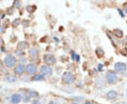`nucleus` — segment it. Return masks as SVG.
Here are the masks:
<instances>
[{
	"mask_svg": "<svg viewBox=\"0 0 127 104\" xmlns=\"http://www.w3.org/2000/svg\"><path fill=\"white\" fill-rule=\"evenodd\" d=\"M17 62H18V61H17V59L16 58V56L11 54H8L7 56H6L4 61H3L5 68H9V69L14 68V67L18 63Z\"/></svg>",
	"mask_w": 127,
	"mask_h": 104,
	"instance_id": "1",
	"label": "nucleus"
},
{
	"mask_svg": "<svg viewBox=\"0 0 127 104\" xmlns=\"http://www.w3.org/2000/svg\"><path fill=\"white\" fill-rule=\"evenodd\" d=\"M74 80H75V77H74V75H73L72 72H64L63 75H62V81L65 84H72V83H73Z\"/></svg>",
	"mask_w": 127,
	"mask_h": 104,
	"instance_id": "2",
	"label": "nucleus"
},
{
	"mask_svg": "<svg viewBox=\"0 0 127 104\" xmlns=\"http://www.w3.org/2000/svg\"><path fill=\"white\" fill-rule=\"evenodd\" d=\"M40 74L44 77H50L52 75V69L50 65H42L40 67Z\"/></svg>",
	"mask_w": 127,
	"mask_h": 104,
	"instance_id": "3",
	"label": "nucleus"
},
{
	"mask_svg": "<svg viewBox=\"0 0 127 104\" xmlns=\"http://www.w3.org/2000/svg\"><path fill=\"white\" fill-rule=\"evenodd\" d=\"M37 68L34 63H28L26 66L25 72L28 75H35L37 72Z\"/></svg>",
	"mask_w": 127,
	"mask_h": 104,
	"instance_id": "4",
	"label": "nucleus"
},
{
	"mask_svg": "<svg viewBox=\"0 0 127 104\" xmlns=\"http://www.w3.org/2000/svg\"><path fill=\"white\" fill-rule=\"evenodd\" d=\"M25 69H26L25 65L18 63L14 68V75H16V76H21V75H22L23 73L25 72Z\"/></svg>",
	"mask_w": 127,
	"mask_h": 104,
	"instance_id": "5",
	"label": "nucleus"
},
{
	"mask_svg": "<svg viewBox=\"0 0 127 104\" xmlns=\"http://www.w3.org/2000/svg\"><path fill=\"white\" fill-rule=\"evenodd\" d=\"M44 62L45 63L46 65H54L56 63V58L55 56L52 54H45L44 56Z\"/></svg>",
	"mask_w": 127,
	"mask_h": 104,
	"instance_id": "6",
	"label": "nucleus"
},
{
	"mask_svg": "<svg viewBox=\"0 0 127 104\" xmlns=\"http://www.w3.org/2000/svg\"><path fill=\"white\" fill-rule=\"evenodd\" d=\"M106 78L107 82L110 84H114L116 83L117 81V76L116 75V74L113 72L112 71H109L106 75Z\"/></svg>",
	"mask_w": 127,
	"mask_h": 104,
	"instance_id": "7",
	"label": "nucleus"
},
{
	"mask_svg": "<svg viewBox=\"0 0 127 104\" xmlns=\"http://www.w3.org/2000/svg\"><path fill=\"white\" fill-rule=\"evenodd\" d=\"M4 80L5 82L9 83H13L17 81V76L12 73H6L4 75Z\"/></svg>",
	"mask_w": 127,
	"mask_h": 104,
	"instance_id": "8",
	"label": "nucleus"
},
{
	"mask_svg": "<svg viewBox=\"0 0 127 104\" xmlns=\"http://www.w3.org/2000/svg\"><path fill=\"white\" fill-rule=\"evenodd\" d=\"M21 100H22V96L19 94H14L11 98V101L13 104H19L21 101Z\"/></svg>",
	"mask_w": 127,
	"mask_h": 104,
	"instance_id": "9",
	"label": "nucleus"
},
{
	"mask_svg": "<svg viewBox=\"0 0 127 104\" xmlns=\"http://www.w3.org/2000/svg\"><path fill=\"white\" fill-rule=\"evenodd\" d=\"M114 68L117 71L122 72L127 70V65L124 63H117L114 65Z\"/></svg>",
	"mask_w": 127,
	"mask_h": 104,
	"instance_id": "10",
	"label": "nucleus"
},
{
	"mask_svg": "<svg viewBox=\"0 0 127 104\" xmlns=\"http://www.w3.org/2000/svg\"><path fill=\"white\" fill-rule=\"evenodd\" d=\"M39 54V52H38V50L35 47H32L31 49L29 50V56L31 57L32 59H35L38 56Z\"/></svg>",
	"mask_w": 127,
	"mask_h": 104,
	"instance_id": "11",
	"label": "nucleus"
},
{
	"mask_svg": "<svg viewBox=\"0 0 127 104\" xmlns=\"http://www.w3.org/2000/svg\"><path fill=\"white\" fill-rule=\"evenodd\" d=\"M28 47V44L27 42H26V41H22V42H18V45H17V49L22 50V51L26 49Z\"/></svg>",
	"mask_w": 127,
	"mask_h": 104,
	"instance_id": "12",
	"label": "nucleus"
},
{
	"mask_svg": "<svg viewBox=\"0 0 127 104\" xmlns=\"http://www.w3.org/2000/svg\"><path fill=\"white\" fill-rule=\"evenodd\" d=\"M107 97L109 98V99H115L117 96V93L115 91L112 90L107 93Z\"/></svg>",
	"mask_w": 127,
	"mask_h": 104,
	"instance_id": "13",
	"label": "nucleus"
},
{
	"mask_svg": "<svg viewBox=\"0 0 127 104\" xmlns=\"http://www.w3.org/2000/svg\"><path fill=\"white\" fill-rule=\"evenodd\" d=\"M32 80L34 81H42L45 80V77L41 74H36L32 77Z\"/></svg>",
	"mask_w": 127,
	"mask_h": 104,
	"instance_id": "14",
	"label": "nucleus"
},
{
	"mask_svg": "<svg viewBox=\"0 0 127 104\" xmlns=\"http://www.w3.org/2000/svg\"><path fill=\"white\" fill-rule=\"evenodd\" d=\"M28 96L30 97H32V98H37L38 97V93L34 90H29L28 91Z\"/></svg>",
	"mask_w": 127,
	"mask_h": 104,
	"instance_id": "15",
	"label": "nucleus"
},
{
	"mask_svg": "<svg viewBox=\"0 0 127 104\" xmlns=\"http://www.w3.org/2000/svg\"><path fill=\"white\" fill-rule=\"evenodd\" d=\"M21 19L20 18H16V19H14V21H13V22H12V27H18V25L21 24Z\"/></svg>",
	"mask_w": 127,
	"mask_h": 104,
	"instance_id": "16",
	"label": "nucleus"
},
{
	"mask_svg": "<svg viewBox=\"0 0 127 104\" xmlns=\"http://www.w3.org/2000/svg\"><path fill=\"white\" fill-rule=\"evenodd\" d=\"M15 54H16V56L17 57H18L20 59V58L23 57L24 54H25V53H24V51H22V50H20L17 49L16 50V51H15Z\"/></svg>",
	"mask_w": 127,
	"mask_h": 104,
	"instance_id": "17",
	"label": "nucleus"
},
{
	"mask_svg": "<svg viewBox=\"0 0 127 104\" xmlns=\"http://www.w3.org/2000/svg\"><path fill=\"white\" fill-rule=\"evenodd\" d=\"M6 27L5 25H0V35H2L6 32Z\"/></svg>",
	"mask_w": 127,
	"mask_h": 104,
	"instance_id": "18",
	"label": "nucleus"
},
{
	"mask_svg": "<svg viewBox=\"0 0 127 104\" xmlns=\"http://www.w3.org/2000/svg\"><path fill=\"white\" fill-rule=\"evenodd\" d=\"M22 99H23V101L25 103H28L30 101V99H31V97L28 95L23 96H22Z\"/></svg>",
	"mask_w": 127,
	"mask_h": 104,
	"instance_id": "19",
	"label": "nucleus"
},
{
	"mask_svg": "<svg viewBox=\"0 0 127 104\" xmlns=\"http://www.w3.org/2000/svg\"><path fill=\"white\" fill-rule=\"evenodd\" d=\"M27 62V59H26L24 56H23V57H21V58H20V59H19V63H21V64H24L26 63Z\"/></svg>",
	"mask_w": 127,
	"mask_h": 104,
	"instance_id": "20",
	"label": "nucleus"
},
{
	"mask_svg": "<svg viewBox=\"0 0 127 104\" xmlns=\"http://www.w3.org/2000/svg\"><path fill=\"white\" fill-rule=\"evenodd\" d=\"M4 63L1 60H0V72H2L4 70Z\"/></svg>",
	"mask_w": 127,
	"mask_h": 104,
	"instance_id": "21",
	"label": "nucleus"
},
{
	"mask_svg": "<svg viewBox=\"0 0 127 104\" xmlns=\"http://www.w3.org/2000/svg\"><path fill=\"white\" fill-rule=\"evenodd\" d=\"M20 6H21V2H20V1H16L14 2V7H16V8H19V7H20Z\"/></svg>",
	"mask_w": 127,
	"mask_h": 104,
	"instance_id": "22",
	"label": "nucleus"
},
{
	"mask_svg": "<svg viewBox=\"0 0 127 104\" xmlns=\"http://www.w3.org/2000/svg\"><path fill=\"white\" fill-rule=\"evenodd\" d=\"M4 40H3V38L1 37V36L0 35V48L3 47V46H4Z\"/></svg>",
	"mask_w": 127,
	"mask_h": 104,
	"instance_id": "23",
	"label": "nucleus"
},
{
	"mask_svg": "<svg viewBox=\"0 0 127 104\" xmlns=\"http://www.w3.org/2000/svg\"><path fill=\"white\" fill-rule=\"evenodd\" d=\"M32 6H27L26 9H27V11L29 13H32V12L34 11V10L32 9Z\"/></svg>",
	"mask_w": 127,
	"mask_h": 104,
	"instance_id": "24",
	"label": "nucleus"
},
{
	"mask_svg": "<svg viewBox=\"0 0 127 104\" xmlns=\"http://www.w3.org/2000/svg\"><path fill=\"white\" fill-rule=\"evenodd\" d=\"M33 104H40V102H39L38 101H37V100H35V101H33Z\"/></svg>",
	"mask_w": 127,
	"mask_h": 104,
	"instance_id": "25",
	"label": "nucleus"
},
{
	"mask_svg": "<svg viewBox=\"0 0 127 104\" xmlns=\"http://www.w3.org/2000/svg\"><path fill=\"white\" fill-rule=\"evenodd\" d=\"M48 104H55V102H53V101H50V103H49Z\"/></svg>",
	"mask_w": 127,
	"mask_h": 104,
	"instance_id": "26",
	"label": "nucleus"
},
{
	"mask_svg": "<svg viewBox=\"0 0 127 104\" xmlns=\"http://www.w3.org/2000/svg\"><path fill=\"white\" fill-rule=\"evenodd\" d=\"M84 104H91V102H86Z\"/></svg>",
	"mask_w": 127,
	"mask_h": 104,
	"instance_id": "27",
	"label": "nucleus"
},
{
	"mask_svg": "<svg viewBox=\"0 0 127 104\" xmlns=\"http://www.w3.org/2000/svg\"><path fill=\"white\" fill-rule=\"evenodd\" d=\"M76 104V103H73V104Z\"/></svg>",
	"mask_w": 127,
	"mask_h": 104,
	"instance_id": "28",
	"label": "nucleus"
},
{
	"mask_svg": "<svg viewBox=\"0 0 127 104\" xmlns=\"http://www.w3.org/2000/svg\"><path fill=\"white\" fill-rule=\"evenodd\" d=\"M0 80H1V77H0Z\"/></svg>",
	"mask_w": 127,
	"mask_h": 104,
	"instance_id": "29",
	"label": "nucleus"
}]
</instances>
